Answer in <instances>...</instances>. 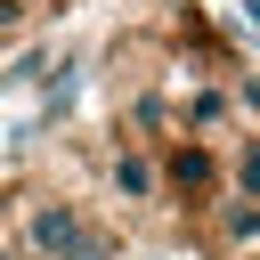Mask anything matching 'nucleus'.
Instances as JSON below:
<instances>
[{
  "instance_id": "obj_8",
  "label": "nucleus",
  "mask_w": 260,
  "mask_h": 260,
  "mask_svg": "<svg viewBox=\"0 0 260 260\" xmlns=\"http://www.w3.org/2000/svg\"><path fill=\"white\" fill-rule=\"evenodd\" d=\"M130 130H138V138L162 130V98H138V106H130Z\"/></svg>"
},
{
  "instance_id": "obj_7",
  "label": "nucleus",
  "mask_w": 260,
  "mask_h": 260,
  "mask_svg": "<svg viewBox=\"0 0 260 260\" xmlns=\"http://www.w3.org/2000/svg\"><path fill=\"white\" fill-rule=\"evenodd\" d=\"M65 260H122V244H114V236H106V228L89 219V228H81V244H73Z\"/></svg>"
},
{
  "instance_id": "obj_2",
  "label": "nucleus",
  "mask_w": 260,
  "mask_h": 260,
  "mask_svg": "<svg viewBox=\"0 0 260 260\" xmlns=\"http://www.w3.org/2000/svg\"><path fill=\"white\" fill-rule=\"evenodd\" d=\"M81 228H89V211L65 203V195H32V203H24V252H32V260H65V252L81 244Z\"/></svg>"
},
{
  "instance_id": "obj_5",
  "label": "nucleus",
  "mask_w": 260,
  "mask_h": 260,
  "mask_svg": "<svg viewBox=\"0 0 260 260\" xmlns=\"http://www.w3.org/2000/svg\"><path fill=\"white\" fill-rule=\"evenodd\" d=\"M228 114H236V89H203V98L187 106V130H219Z\"/></svg>"
},
{
  "instance_id": "obj_4",
  "label": "nucleus",
  "mask_w": 260,
  "mask_h": 260,
  "mask_svg": "<svg viewBox=\"0 0 260 260\" xmlns=\"http://www.w3.org/2000/svg\"><path fill=\"white\" fill-rule=\"evenodd\" d=\"M219 244H260V203H252V195L219 203Z\"/></svg>"
},
{
  "instance_id": "obj_3",
  "label": "nucleus",
  "mask_w": 260,
  "mask_h": 260,
  "mask_svg": "<svg viewBox=\"0 0 260 260\" xmlns=\"http://www.w3.org/2000/svg\"><path fill=\"white\" fill-rule=\"evenodd\" d=\"M106 187H114L122 203H162V171H154V154H138V146H114V154H106Z\"/></svg>"
},
{
  "instance_id": "obj_1",
  "label": "nucleus",
  "mask_w": 260,
  "mask_h": 260,
  "mask_svg": "<svg viewBox=\"0 0 260 260\" xmlns=\"http://www.w3.org/2000/svg\"><path fill=\"white\" fill-rule=\"evenodd\" d=\"M154 171H162V195H179L187 211H203V203L219 195V154H211L203 138H162Z\"/></svg>"
},
{
  "instance_id": "obj_6",
  "label": "nucleus",
  "mask_w": 260,
  "mask_h": 260,
  "mask_svg": "<svg viewBox=\"0 0 260 260\" xmlns=\"http://www.w3.org/2000/svg\"><path fill=\"white\" fill-rule=\"evenodd\" d=\"M236 195H252V203H260V138H244V146H236Z\"/></svg>"
}]
</instances>
